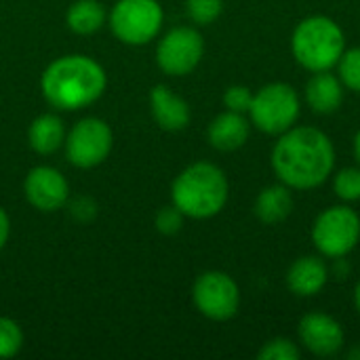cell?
<instances>
[{
    "label": "cell",
    "instance_id": "cell-1",
    "mask_svg": "<svg viewBox=\"0 0 360 360\" xmlns=\"http://www.w3.org/2000/svg\"><path fill=\"white\" fill-rule=\"evenodd\" d=\"M272 171L291 190L323 186L335 167V148L327 133L314 127H291L272 148Z\"/></svg>",
    "mask_w": 360,
    "mask_h": 360
},
{
    "label": "cell",
    "instance_id": "cell-2",
    "mask_svg": "<svg viewBox=\"0 0 360 360\" xmlns=\"http://www.w3.org/2000/svg\"><path fill=\"white\" fill-rule=\"evenodd\" d=\"M105 86L108 74L103 65L89 55L57 57L40 76L44 101L61 112H76L95 103L105 93Z\"/></svg>",
    "mask_w": 360,
    "mask_h": 360
},
{
    "label": "cell",
    "instance_id": "cell-3",
    "mask_svg": "<svg viewBox=\"0 0 360 360\" xmlns=\"http://www.w3.org/2000/svg\"><path fill=\"white\" fill-rule=\"evenodd\" d=\"M230 184L226 173L213 162L186 167L171 186L173 205L190 219H209L221 213L228 202Z\"/></svg>",
    "mask_w": 360,
    "mask_h": 360
},
{
    "label": "cell",
    "instance_id": "cell-4",
    "mask_svg": "<svg viewBox=\"0 0 360 360\" xmlns=\"http://www.w3.org/2000/svg\"><path fill=\"white\" fill-rule=\"evenodd\" d=\"M293 57L308 72H327L346 51L342 27L327 15H312L297 23L291 36Z\"/></svg>",
    "mask_w": 360,
    "mask_h": 360
},
{
    "label": "cell",
    "instance_id": "cell-5",
    "mask_svg": "<svg viewBox=\"0 0 360 360\" xmlns=\"http://www.w3.org/2000/svg\"><path fill=\"white\" fill-rule=\"evenodd\" d=\"M165 21L158 0H118L108 13V25L116 40L129 46L152 42Z\"/></svg>",
    "mask_w": 360,
    "mask_h": 360
},
{
    "label": "cell",
    "instance_id": "cell-6",
    "mask_svg": "<svg viewBox=\"0 0 360 360\" xmlns=\"http://www.w3.org/2000/svg\"><path fill=\"white\" fill-rule=\"evenodd\" d=\"M251 124L268 135H281L300 118L297 91L287 82H270L253 93L249 108Z\"/></svg>",
    "mask_w": 360,
    "mask_h": 360
},
{
    "label": "cell",
    "instance_id": "cell-7",
    "mask_svg": "<svg viewBox=\"0 0 360 360\" xmlns=\"http://www.w3.org/2000/svg\"><path fill=\"white\" fill-rule=\"evenodd\" d=\"M360 240L359 213L346 205L325 209L312 226V243L325 257H346Z\"/></svg>",
    "mask_w": 360,
    "mask_h": 360
},
{
    "label": "cell",
    "instance_id": "cell-8",
    "mask_svg": "<svg viewBox=\"0 0 360 360\" xmlns=\"http://www.w3.org/2000/svg\"><path fill=\"white\" fill-rule=\"evenodd\" d=\"M65 156L78 169H93L105 162L114 148L112 127L97 116L78 120L65 135Z\"/></svg>",
    "mask_w": 360,
    "mask_h": 360
},
{
    "label": "cell",
    "instance_id": "cell-9",
    "mask_svg": "<svg viewBox=\"0 0 360 360\" xmlns=\"http://www.w3.org/2000/svg\"><path fill=\"white\" fill-rule=\"evenodd\" d=\"M196 310L211 321H230L240 306V289L236 281L221 270L202 272L192 287Z\"/></svg>",
    "mask_w": 360,
    "mask_h": 360
},
{
    "label": "cell",
    "instance_id": "cell-10",
    "mask_svg": "<svg viewBox=\"0 0 360 360\" xmlns=\"http://www.w3.org/2000/svg\"><path fill=\"white\" fill-rule=\"evenodd\" d=\"M205 55V40L196 27L179 25L169 30L156 46V63L169 76H188Z\"/></svg>",
    "mask_w": 360,
    "mask_h": 360
},
{
    "label": "cell",
    "instance_id": "cell-11",
    "mask_svg": "<svg viewBox=\"0 0 360 360\" xmlns=\"http://www.w3.org/2000/svg\"><path fill=\"white\" fill-rule=\"evenodd\" d=\"M23 194L30 207L40 213H53L68 205L70 184L55 167L40 165L27 171L23 181Z\"/></svg>",
    "mask_w": 360,
    "mask_h": 360
},
{
    "label": "cell",
    "instance_id": "cell-12",
    "mask_svg": "<svg viewBox=\"0 0 360 360\" xmlns=\"http://www.w3.org/2000/svg\"><path fill=\"white\" fill-rule=\"evenodd\" d=\"M302 346L316 356H335L344 348L342 325L323 312H310L300 321L297 327Z\"/></svg>",
    "mask_w": 360,
    "mask_h": 360
},
{
    "label": "cell",
    "instance_id": "cell-13",
    "mask_svg": "<svg viewBox=\"0 0 360 360\" xmlns=\"http://www.w3.org/2000/svg\"><path fill=\"white\" fill-rule=\"evenodd\" d=\"M150 112L154 122L169 133L184 131L192 118L188 101L173 93L167 84H156L150 91Z\"/></svg>",
    "mask_w": 360,
    "mask_h": 360
},
{
    "label": "cell",
    "instance_id": "cell-14",
    "mask_svg": "<svg viewBox=\"0 0 360 360\" xmlns=\"http://www.w3.org/2000/svg\"><path fill=\"white\" fill-rule=\"evenodd\" d=\"M329 281L327 264L316 255H304L291 264L287 272V287L297 297H314L319 295Z\"/></svg>",
    "mask_w": 360,
    "mask_h": 360
},
{
    "label": "cell",
    "instance_id": "cell-15",
    "mask_svg": "<svg viewBox=\"0 0 360 360\" xmlns=\"http://www.w3.org/2000/svg\"><path fill=\"white\" fill-rule=\"evenodd\" d=\"M249 133H251V122L245 118V114L226 110L211 120L207 129V139L219 152H234L247 143Z\"/></svg>",
    "mask_w": 360,
    "mask_h": 360
},
{
    "label": "cell",
    "instance_id": "cell-16",
    "mask_svg": "<svg viewBox=\"0 0 360 360\" xmlns=\"http://www.w3.org/2000/svg\"><path fill=\"white\" fill-rule=\"evenodd\" d=\"M306 101L316 114H333L344 101V82L327 72H314L306 82Z\"/></svg>",
    "mask_w": 360,
    "mask_h": 360
},
{
    "label": "cell",
    "instance_id": "cell-17",
    "mask_svg": "<svg viewBox=\"0 0 360 360\" xmlns=\"http://www.w3.org/2000/svg\"><path fill=\"white\" fill-rule=\"evenodd\" d=\"M65 135L68 131H65L63 120L53 112L40 114L27 127V143L36 154H42V156L55 154L65 143Z\"/></svg>",
    "mask_w": 360,
    "mask_h": 360
},
{
    "label": "cell",
    "instance_id": "cell-18",
    "mask_svg": "<svg viewBox=\"0 0 360 360\" xmlns=\"http://www.w3.org/2000/svg\"><path fill=\"white\" fill-rule=\"evenodd\" d=\"M253 211H255L257 219L268 224V226L285 221L293 211L291 188L285 186V184H274V186L264 188L255 198Z\"/></svg>",
    "mask_w": 360,
    "mask_h": 360
},
{
    "label": "cell",
    "instance_id": "cell-19",
    "mask_svg": "<svg viewBox=\"0 0 360 360\" xmlns=\"http://www.w3.org/2000/svg\"><path fill=\"white\" fill-rule=\"evenodd\" d=\"M108 15L99 0H76L70 4L65 13L68 27L78 36H91L99 32L105 23Z\"/></svg>",
    "mask_w": 360,
    "mask_h": 360
},
{
    "label": "cell",
    "instance_id": "cell-20",
    "mask_svg": "<svg viewBox=\"0 0 360 360\" xmlns=\"http://www.w3.org/2000/svg\"><path fill=\"white\" fill-rule=\"evenodd\" d=\"M23 348V331L17 321L0 316V360L13 359Z\"/></svg>",
    "mask_w": 360,
    "mask_h": 360
},
{
    "label": "cell",
    "instance_id": "cell-21",
    "mask_svg": "<svg viewBox=\"0 0 360 360\" xmlns=\"http://www.w3.org/2000/svg\"><path fill=\"white\" fill-rule=\"evenodd\" d=\"M333 190L344 202L360 200V167L342 169L333 179Z\"/></svg>",
    "mask_w": 360,
    "mask_h": 360
},
{
    "label": "cell",
    "instance_id": "cell-22",
    "mask_svg": "<svg viewBox=\"0 0 360 360\" xmlns=\"http://www.w3.org/2000/svg\"><path fill=\"white\" fill-rule=\"evenodd\" d=\"M224 11V0H188L186 13L196 25H211Z\"/></svg>",
    "mask_w": 360,
    "mask_h": 360
},
{
    "label": "cell",
    "instance_id": "cell-23",
    "mask_svg": "<svg viewBox=\"0 0 360 360\" xmlns=\"http://www.w3.org/2000/svg\"><path fill=\"white\" fill-rule=\"evenodd\" d=\"M338 68H340V80L344 82V86L360 93V46L344 51V55L338 61Z\"/></svg>",
    "mask_w": 360,
    "mask_h": 360
},
{
    "label": "cell",
    "instance_id": "cell-24",
    "mask_svg": "<svg viewBox=\"0 0 360 360\" xmlns=\"http://www.w3.org/2000/svg\"><path fill=\"white\" fill-rule=\"evenodd\" d=\"M302 352L295 346V342L287 338H274L264 344V348L257 352L259 360H300Z\"/></svg>",
    "mask_w": 360,
    "mask_h": 360
},
{
    "label": "cell",
    "instance_id": "cell-25",
    "mask_svg": "<svg viewBox=\"0 0 360 360\" xmlns=\"http://www.w3.org/2000/svg\"><path fill=\"white\" fill-rule=\"evenodd\" d=\"M184 219H186V215H184L175 205H171V207H162V209L156 213L154 226H156V230H158L160 234L173 236V234H177V232L184 228Z\"/></svg>",
    "mask_w": 360,
    "mask_h": 360
},
{
    "label": "cell",
    "instance_id": "cell-26",
    "mask_svg": "<svg viewBox=\"0 0 360 360\" xmlns=\"http://www.w3.org/2000/svg\"><path fill=\"white\" fill-rule=\"evenodd\" d=\"M251 101H253V93L249 86H243V84H232L224 93V105L230 112L247 114L251 108Z\"/></svg>",
    "mask_w": 360,
    "mask_h": 360
},
{
    "label": "cell",
    "instance_id": "cell-27",
    "mask_svg": "<svg viewBox=\"0 0 360 360\" xmlns=\"http://www.w3.org/2000/svg\"><path fill=\"white\" fill-rule=\"evenodd\" d=\"M72 213H74L76 219L89 221V219L95 217L97 207H95V202H93L91 198H78V200H74V205H72Z\"/></svg>",
    "mask_w": 360,
    "mask_h": 360
},
{
    "label": "cell",
    "instance_id": "cell-28",
    "mask_svg": "<svg viewBox=\"0 0 360 360\" xmlns=\"http://www.w3.org/2000/svg\"><path fill=\"white\" fill-rule=\"evenodd\" d=\"M8 236H11V219H8V213L0 207V251L6 247Z\"/></svg>",
    "mask_w": 360,
    "mask_h": 360
},
{
    "label": "cell",
    "instance_id": "cell-29",
    "mask_svg": "<svg viewBox=\"0 0 360 360\" xmlns=\"http://www.w3.org/2000/svg\"><path fill=\"white\" fill-rule=\"evenodd\" d=\"M329 274H331V276H335L338 281L348 278V274H350V264H348V259H344V257H335V264H333V268L329 270Z\"/></svg>",
    "mask_w": 360,
    "mask_h": 360
},
{
    "label": "cell",
    "instance_id": "cell-30",
    "mask_svg": "<svg viewBox=\"0 0 360 360\" xmlns=\"http://www.w3.org/2000/svg\"><path fill=\"white\" fill-rule=\"evenodd\" d=\"M354 156H356V162L360 165V131L356 133V137H354Z\"/></svg>",
    "mask_w": 360,
    "mask_h": 360
},
{
    "label": "cell",
    "instance_id": "cell-31",
    "mask_svg": "<svg viewBox=\"0 0 360 360\" xmlns=\"http://www.w3.org/2000/svg\"><path fill=\"white\" fill-rule=\"evenodd\" d=\"M348 359L350 360H360V344H356L350 352H348Z\"/></svg>",
    "mask_w": 360,
    "mask_h": 360
},
{
    "label": "cell",
    "instance_id": "cell-32",
    "mask_svg": "<svg viewBox=\"0 0 360 360\" xmlns=\"http://www.w3.org/2000/svg\"><path fill=\"white\" fill-rule=\"evenodd\" d=\"M354 306H356V310H359L360 314V281L356 283V289H354Z\"/></svg>",
    "mask_w": 360,
    "mask_h": 360
}]
</instances>
